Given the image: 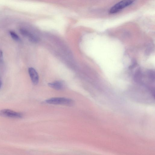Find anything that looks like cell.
I'll use <instances>...</instances> for the list:
<instances>
[{"mask_svg":"<svg viewBox=\"0 0 155 155\" xmlns=\"http://www.w3.org/2000/svg\"><path fill=\"white\" fill-rule=\"evenodd\" d=\"M0 116L12 118H21L23 116V114L19 112H15L8 109H4L0 110Z\"/></svg>","mask_w":155,"mask_h":155,"instance_id":"obj_3","label":"cell"},{"mask_svg":"<svg viewBox=\"0 0 155 155\" xmlns=\"http://www.w3.org/2000/svg\"><path fill=\"white\" fill-rule=\"evenodd\" d=\"M45 102L53 104H60L68 106H72L74 104V101L71 99L64 97L51 98L45 101Z\"/></svg>","mask_w":155,"mask_h":155,"instance_id":"obj_1","label":"cell"},{"mask_svg":"<svg viewBox=\"0 0 155 155\" xmlns=\"http://www.w3.org/2000/svg\"><path fill=\"white\" fill-rule=\"evenodd\" d=\"M2 86V82L1 80L0 79V89L1 88Z\"/></svg>","mask_w":155,"mask_h":155,"instance_id":"obj_12","label":"cell"},{"mask_svg":"<svg viewBox=\"0 0 155 155\" xmlns=\"http://www.w3.org/2000/svg\"><path fill=\"white\" fill-rule=\"evenodd\" d=\"M136 0H122L111 7L109 11V13L111 14L117 13L131 5Z\"/></svg>","mask_w":155,"mask_h":155,"instance_id":"obj_2","label":"cell"},{"mask_svg":"<svg viewBox=\"0 0 155 155\" xmlns=\"http://www.w3.org/2000/svg\"><path fill=\"white\" fill-rule=\"evenodd\" d=\"M10 34L11 37L15 40L19 41H21L18 35L14 31H10L9 32Z\"/></svg>","mask_w":155,"mask_h":155,"instance_id":"obj_9","label":"cell"},{"mask_svg":"<svg viewBox=\"0 0 155 155\" xmlns=\"http://www.w3.org/2000/svg\"><path fill=\"white\" fill-rule=\"evenodd\" d=\"M20 31L21 35L27 37L30 41L33 43L38 42V38L27 30L21 28L20 29Z\"/></svg>","mask_w":155,"mask_h":155,"instance_id":"obj_5","label":"cell"},{"mask_svg":"<svg viewBox=\"0 0 155 155\" xmlns=\"http://www.w3.org/2000/svg\"><path fill=\"white\" fill-rule=\"evenodd\" d=\"M51 87L57 90H62L64 87L63 83L61 81H55L48 84Z\"/></svg>","mask_w":155,"mask_h":155,"instance_id":"obj_6","label":"cell"},{"mask_svg":"<svg viewBox=\"0 0 155 155\" xmlns=\"http://www.w3.org/2000/svg\"><path fill=\"white\" fill-rule=\"evenodd\" d=\"M136 62L135 60H133L132 65L130 67V68H134L136 65Z\"/></svg>","mask_w":155,"mask_h":155,"instance_id":"obj_10","label":"cell"},{"mask_svg":"<svg viewBox=\"0 0 155 155\" xmlns=\"http://www.w3.org/2000/svg\"><path fill=\"white\" fill-rule=\"evenodd\" d=\"M3 58V52L0 50V62H2Z\"/></svg>","mask_w":155,"mask_h":155,"instance_id":"obj_11","label":"cell"},{"mask_svg":"<svg viewBox=\"0 0 155 155\" xmlns=\"http://www.w3.org/2000/svg\"><path fill=\"white\" fill-rule=\"evenodd\" d=\"M148 78L152 82L155 81V72L153 70H149L148 71L147 73Z\"/></svg>","mask_w":155,"mask_h":155,"instance_id":"obj_8","label":"cell"},{"mask_svg":"<svg viewBox=\"0 0 155 155\" xmlns=\"http://www.w3.org/2000/svg\"><path fill=\"white\" fill-rule=\"evenodd\" d=\"M28 72L32 83L35 85L37 84L39 82V76L36 70L30 67L28 69Z\"/></svg>","mask_w":155,"mask_h":155,"instance_id":"obj_4","label":"cell"},{"mask_svg":"<svg viewBox=\"0 0 155 155\" xmlns=\"http://www.w3.org/2000/svg\"><path fill=\"white\" fill-rule=\"evenodd\" d=\"M142 73L141 70L139 69L137 70L134 75V80L136 82L140 83L142 79Z\"/></svg>","mask_w":155,"mask_h":155,"instance_id":"obj_7","label":"cell"}]
</instances>
